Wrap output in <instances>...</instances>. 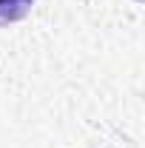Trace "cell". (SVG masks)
Segmentation results:
<instances>
[{
	"mask_svg": "<svg viewBox=\"0 0 145 148\" xmlns=\"http://www.w3.org/2000/svg\"><path fill=\"white\" fill-rule=\"evenodd\" d=\"M34 3L37 0H0V29L26 20Z\"/></svg>",
	"mask_w": 145,
	"mask_h": 148,
	"instance_id": "6da1fadb",
	"label": "cell"
}]
</instances>
